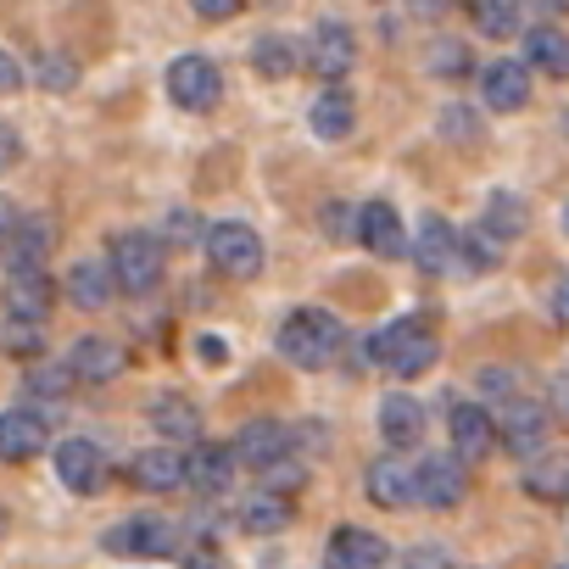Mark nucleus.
<instances>
[{"instance_id":"1","label":"nucleus","mask_w":569,"mask_h":569,"mask_svg":"<svg viewBox=\"0 0 569 569\" xmlns=\"http://www.w3.org/2000/svg\"><path fill=\"white\" fill-rule=\"evenodd\" d=\"M341 319L336 313H325V308H297L291 319L279 325V352L291 358L297 369H325V363H336V352H341Z\"/></svg>"},{"instance_id":"2","label":"nucleus","mask_w":569,"mask_h":569,"mask_svg":"<svg viewBox=\"0 0 569 569\" xmlns=\"http://www.w3.org/2000/svg\"><path fill=\"white\" fill-rule=\"evenodd\" d=\"M436 352L441 347H436V336H430L425 319H397V325H386L375 336V363L386 375H397V380H413V375L436 369Z\"/></svg>"},{"instance_id":"3","label":"nucleus","mask_w":569,"mask_h":569,"mask_svg":"<svg viewBox=\"0 0 569 569\" xmlns=\"http://www.w3.org/2000/svg\"><path fill=\"white\" fill-rule=\"evenodd\" d=\"M101 547L118 558H173V552H184V530L162 513H134V519H118L101 536Z\"/></svg>"},{"instance_id":"4","label":"nucleus","mask_w":569,"mask_h":569,"mask_svg":"<svg viewBox=\"0 0 569 569\" xmlns=\"http://www.w3.org/2000/svg\"><path fill=\"white\" fill-rule=\"evenodd\" d=\"M112 284L118 291H129V297H146L151 284L162 279V240L157 234H146V229H129V234H118L112 240Z\"/></svg>"},{"instance_id":"5","label":"nucleus","mask_w":569,"mask_h":569,"mask_svg":"<svg viewBox=\"0 0 569 569\" xmlns=\"http://www.w3.org/2000/svg\"><path fill=\"white\" fill-rule=\"evenodd\" d=\"M207 257L223 279H257L262 273V240L240 218H223V223L207 229Z\"/></svg>"},{"instance_id":"6","label":"nucleus","mask_w":569,"mask_h":569,"mask_svg":"<svg viewBox=\"0 0 569 569\" xmlns=\"http://www.w3.org/2000/svg\"><path fill=\"white\" fill-rule=\"evenodd\" d=\"M168 96H173V107H184V112H212L218 101H223V73H218V62L212 57H179L173 68H168Z\"/></svg>"},{"instance_id":"7","label":"nucleus","mask_w":569,"mask_h":569,"mask_svg":"<svg viewBox=\"0 0 569 569\" xmlns=\"http://www.w3.org/2000/svg\"><path fill=\"white\" fill-rule=\"evenodd\" d=\"M469 491V469L452 458V452H430L413 463V497L419 508H458Z\"/></svg>"},{"instance_id":"8","label":"nucleus","mask_w":569,"mask_h":569,"mask_svg":"<svg viewBox=\"0 0 569 569\" xmlns=\"http://www.w3.org/2000/svg\"><path fill=\"white\" fill-rule=\"evenodd\" d=\"M57 475H62V486H68V491L90 497V491H101V486H107L112 463H107L101 441H90V436H68V441L57 447Z\"/></svg>"},{"instance_id":"9","label":"nucleus","mask_w":569,"mask_h":569,"mask_svg":"<svg viewBox=\"0 0 569 569\" xmlns=\"http://www.w3.org/2000/svg\"><path fill=\"white\" fill-rule=\"evenodd\" d=\"M51 302H57V284H51L46 268H12V273H7V319L46 330Z\"/></svg>"},{"instance_id":"10","label":"nucleus","mask_w":569,"mask_h":569,"mask_svg":"<svg viewBox=\"0 0 569 569\" xmlns=\"http://www.w3.org/2000/svg\"><path fill=\"white\" fill-rule=\"evenodd\" d=\"M291 425H279V419H251L240 436H234V463H246V469H273V463H284V458H297L291 452Z\"/></svg>"},{"instance_id":"11","label":"nucleus","mask_w":569,"mask_h":569,"mask_svg":"<svg viewBox=\"0 0 569 569\" xmlns=\"http://www.w3.org/2000/svg\"><path fill=\"white\" fill-rule=\"evenodd\" d=\"M497 441L513 452V458H525V463H536V452L547 447V408H536V402H508L502 408V419H497Z\"/></svg>"},{"instance_id":"12","label":"nucleus","mask_w":569,"mask_h":569,"mask_svg":"<svg viewBox=\"0 0 569 569\" xmlns=\"http://www.w3.org/2000/svg\"><path fill=\"white\" fill-rule=\"evenodd\" d=\"M46 436H51V413H34V408H7V413H0V458H7V463L40 458Z\"/></svg>"},{"instance_id":"13","label":"nucleus","mask_w":569,"mask_h":569,"mask_svg":"<svg viewBox=\"0 0 569 569\" xmlns=\"http://www.w3.org/2000/svg\"><path fill=\"white\" fill-rule=\"evenodd\" d=\"M386 558H391L386 536H375L363 525H341L325 547V569H386Z\"/></svg>"},{"instance_id":"14","label":"nucleus","mask_w":569,"mask_h":569,"mask_svg":"<svg viewBox=\"0 0 569 569\" xmlns=\"http://www.w3.org/2000/svg\"><path fill=\"white\" fill-rule=\"evenodd\" d=\"M51 246H57V218L29 212V218H12L7 246H0V251H7V262H12V268H46Z\"/></svg>"},{"instance_id":"15","label":"nucleus","mask_w":569,"mask_h":569,"mask_svg":"<svg viewBox=\"0 0 569 569\" xmlns=\"http://www.w3.org/2000/svg\"><path fill=\"white\" fill-rule=\"evenodd\" d=\"M447 430H452V458H458V463L491 458V447H497L491 408H480V402H458V408H452V419H447Z\"/></svg>"},{"instance_id":"16","label":"nucleus","mask_w":569,"mask_h":569,"mask_svg":"<svg viewBox=\"0 0 569 569\" xmlns=\"http://www.w3.org/2000/svg\"><path fill=\"white\" fill-rule=\"evenodd\" d=\"M184 486H196L201 497H223L234 486V452L212 447V441H196L184 452Z\"/></svg>"},{"instance_id":"17","label":"nucleus","mask_w":569,"mask_h":569,"mask_svg":"<svg viewBox=\"0 0 569 569\" xmlns=\"http://www.w3.org/2000/svg\"><path fill=\"white\" fill-rule=\"evenodd\" d=\"M352 62H358V40H352V29L325 23V29L313 34V46H308V68H313L319 79H330V90H336V79L352 73Z\"/></svg>"},{"instance_id":"18","label":"nucleus","mask_w":569,"mask_h":569,"mask_svg":"<svg viewBox=\"0 0 569 569\" xmlns=\"http://www.w3.org/2000/svg\"><path fill=\"white\" fill-rule=\"evenodd\" d=\"M68 369H73V380H90V386H107V380H118V375L129 369V352H123L118 341H107V336H84V341L73 347V358H68Z\"/></svg>"},{"instance_id":"19","label":"nucleus","mask_w":569,"mask_h":569,"mask_svg":"<svg viewBox=\"0 0 569 569\" xmlns=\"http://www.w3.org/2000/svg\"><path fill=\"white\" fill-rule=\"evenodd\" d=\"M358 240H363L375 257H402V251H408V229H402V218H397L391 201H369V207L358 212Z\"/></svg>"},{"instance_id":"20","label":"nucleus","mask_w":569,"mask_h":569,"mask_svg":"<svg viewBox=\"0 0 569 569\" xmlns=\"http://www.w3.org/2000/svg\"><path fill=\"white\" fill-rule=\"evenodd\" d=\"M151 430L173 447V452H184V447H196V436H201V413H196V402L190 397H157L151 402Z\"/></svg>"},{"instance_id":"21","label":"nucleus","mask_w":569,"mask_h":569,"mask_svg":"<svg viewBox=\"0 0 569 569\" xmlns=\"http://www.w3.org/2000/svg\"><path fill=\"white\" fill-rule=\"evenodd\" d=\"M480 96L491 112H519L530 101V68L525 62H491L480 73Z\"/></svg>"},{"instance_id":"22","label":"nucleus","mask_w":569,"mask_h":569,"mask_svg":"<svg viewBox=\"0 0 569 569\" xmlns=\"http://www.w3.org/2000/svg\"><path fill=\"white\" fill-rule=\"evenodd\" d=\"M380 436H386V447H391V452L419 447V436H425V402H413V397L391 391V397L380 402Z\"/></svg>"},{"instance_id":"23","label":"nucleus","mask_w":569,"mask_h":569,"mask_svg":"<svg viewBox=\"0 0 569 569\" xmlns=\"http://www.w3.org/2000/svg\"><path fill=\"white\" fill-rule=\"evenodd\" d=\"M363 486H369V502H380V508H413L419 497H413V469L391 452V458H375L369 463V475H363Z\"/></svg>"},{"instance_id":"24","label":"nucleus","mask_w":569,"mask_h":569,"mask_svg":"<svg viewBox=\"0 0 569 569\" xmlns=\"http://www.w3.org/2000/svg\"><path fill=\"white\" fill-rule=\"evenodd\" d=\"M408 251H413V262H419L425 273H441V268L452 262V251H458V229H452L441 212H425V218H419V234L408 240Z\"/></svg>"},{"instance_id":"25","label":"nucleus","mask_w":569,"mask_h":569,"mask_svg":"<svg viewBox=\"0 0 569 569\" xmlns=\"http://www.w3.org/2000/svg\"><path fill=\"white\" fill-rule=\"evenodd\" d=\"M129 480H134L140 491H179V486H184V452H173V447L134 452V458H129Z\"/></svg>"},{"instance_id":"26","label":"nucleus","mask_w":569,"mask_h":569,"mask_svg":"<svg viewBox=\"0 0 569 569\" xmlns=\"http://www.w3.org/2000/svg\"><path fill=\"white\" fill-rule=\"evenodd\" d=\"M112 268L107 262H73V273H68V302L73 308H84V313H101L107 302H112Z\"/></svg>"},{"instance_id":"27","label":"nucleus","mask_w":569,"mask_h":569,"mask_svg":"<svg viewBox=\"0 0 569 569\" xmlns=\"http://www.w3.org/2000/svg\"><path fill=\"white\" fill-rule=\"evenodd\" d=\"M352 118H358V101H352L347 90H325V96H313V107H308V123H313L319 140H347V134H352Z\"/></svg>"},{"instance_id":"28","label":"nucleus","mask_w":569,"mask_h":569,"mask_svg":"<svg viewBox=\"0 0 569 569\" xmlns=\"http://www.w3.org/2000/svg\"><path fill=\"white\" fill-rule=\"evenodd\" d=\"M297 519V508H291V497H273V491H251L246 502H240V525L251 530V536H273V530H284Z\"/></svg>"},{"instance_id":"29","label":"nucleus","mask_w":569,"mask_h":569,"mask_svg":"<svg viewBox=\"0 0 569 569\" xmlns=\"http://www.w3.org/2000/svg\"><path fill=\"white\" fill-rule=\"evenodd\" d=\"M525 57H530L536 73L569 79V34H558V29H530V34H525Z\"/></svg>"},{"instance_id":"30","label":"nucleus","mask_w":569,"mask_h":569,"mask_svg":"<svg viewBox=\"0 0 569 569\" xmlns=\"http://www.w3.org/2000/svg\"><path fill=\"white\" fill-rule=\"evenodd\" d=\"M469 18H475V29H480V34H491V40H508V34H519V23H525V7H513V0H475V7H469Z\"/></svg>"},{"instance_id":"31","label":"nucleus","mask_w":569,"mask_h":569,"mask_svg":"<svg viewBox=\"0 0 569 569\" xmlns=\"http://www.w3.org/2000/svg\"><path fill=\"white\" fill-rule=\"evenodd\" d=\"M251 68H257L262 79H291L302 62H297V46L284 40V34H262L257 51H251Z\"/></svg>"},{"instance_id":"32","label":"nucleus","mask_w":569,"mask_h":569,"mask_svg":"<svg viewBox=\"0 0 569 569\" xmlns=\"http://www.w3.org/2000/svg\"><path fill=\"white\" fill-rule=\"evenodd\" d=\"M480 229L491 234V240H513L519 229H525V207L508 196V190H491V201H486V218H480Z\"/></svg>"},{"instance_id":"33","label":"nucleus","mask_w":569,"mask_h":569,"mask_svg":"<svg viewBox=\"0 0 569 569\" xmlns=\"http://www.w3.org/2000/svg\"><path fill=\"white\" fill-rule=\"evenodd\" d=\"M525 491L558 502V497L569 491V463H563V458H536V463L525 469Z\"/></svg>"},{"instance_id":"34","label":"nucleus","mask_w":569,"mask_h":569,"mask_svg":"<svg viewBox=\"0 0 569 569\" xmlns=\"http://www.w3.org/2000/svg\"><path fill=\"white\" fill-rule=\"evenodd\" d=\"M458 251H463V262H469V268H491V262L502 257V240H491V234L475 223V229H463V234H458Z\"/></svg>"},{"instance_id":"35","label":"nucleus","mask_w":569,"mask_h":569,"mask_svg":"<svg viewBox=\"0 0 569 569\" xmlns=\"http://www.w3.org/2000/svg\"><path fill=\"white\" fill-rule=\"evenodd\" d=\"M73 386H79V380H73L68 363H46V369L29 375V391H34V397H68Z\"/></svg>"},{"instance_id":"36","label":"nucleus","mask_w":569,"mask_h":569,"mask_svg":"<svg viewBox=\"0 0 569 569\" xmlns=\"http://www.w3.org/2000/svg\"><path fill=\"white\" fill-rule=\"evenodd\" d=\"M430 68H436V73H447V79H458V73H469V51H463L458 40H441V46H436V57H430Z\"/></svg>"},{"instance_id":"37","label":"nucleus","mask_w":569,"mask_h":569,"mask_svg":"<svg viewBox=\"0 0 569 569\" xmlns=\"http://www.w3.org/2000/svg\"><path fill=\"white\" fill-rule=\"evenodd\" d=\"M73 79H79V68H73L68 57H46V62H40V84H46V90H73Z\"/></svg>"},{"instance_id":"38","label":"nucleus","mask_w":569,"mask_h":569,"mask_svg":"<svg viewBox=\"0 0 569 569\" xmlns=\"http://www.w3.org/2000/svg\"><path fill=\"white\" fill-rule=\"evenodd\" d=\"M0 347H7V352H34V347H40V330L7 319V325H0Z\"/></svg>"},{"instance_id":"39","label":"nucleus","mask_w":569,"mask_h":569,"mask_svg":"<svg viewBox=\"0 0 569 569\" xmlns=\"http://www.w3.org/2000/svg\"><path fill=\"white\" fill-rule=\"evenodd\" d=\"M408 569H452V558H447V547L425 541V547H413V552H408Z\"/></svg>"},{"instance_id":"40","label":"nucleus","mask_w":569,"mask_h":569,"mask_svg":"<svg viewBox=\"0 0 569 569\" xmlns=\"http://www.w3.org/2000/svg\"><path fill=\"white\" fill-rule=\"evenodd\" d=\"M18 157H23V140H18V129H12V123H0V173H7Z\"/></svg>"},{"instance_id":"41","label":"nucleus","mask_w":569,"mask_h":569,"mask_svg":"<svg viewBox=\"0 0 569 569\" xmlns=\"http://www.w3.org/2000/svg\"><path fill=\"white\" fill-rule=\"evenodd\" d=\"M196 12H201L207 23H223V18L240 12V0H196Z\"/></svg>"},{"instance_id":"42","label":"nucleus","mask_w":569,"mask_h":569,"mask_svg":"<svg viewBox=\"0 0 569 569\" xmlns=\"http://www.w3.org/2000/svg\"><path fill=\"white\" fill-rule=\"evenodd\" d=\"M18 84H23V68H18V57H7V51H0V90L12 96Z\"/></svg>"},{"instance_id":"43","label":"nucleus","mask_w":569,"mask_h":569,"mask_svg":"<svg viewBox=\"0 0 569 569\" xmlns=\"http://www.w3.org/2000/svg\"><path fill=\"white\" fill-rule=\"evenodd\" d=\"M480 391H486V397H508V391H513V380H508L502 369H486V375H480Z\"/></svg>"},{"instance_id":"44","label":"nucleus","mask_w":569,"mask_h":569,"mask_svg":"<svg viewBox=\"0 0 569 569\" xmlns=\"http://www.w3.org/2000/svg\"><path fill=\"white\" fill-rule=\"evenodd\" d=\"M552 313H558V319H569V273L558 279V291H552Z\"/></svg>"},{"instance_id":"45","label":"nucleus","mask_w":569,"mask_h":569,"mask_svg":"<svg viewBox=\"0 0 569 569\" xmlns=\"http://www.w3.org/2000/svg\"><path fill=\"white\" fill-rule=\"evenodd\" d=\"M552 402H558V408H569V380H558V386H552Z\"/></svg>"},{"instance_id":"46","label":"nucleus","mask_w":569,"mask_h":569,"mask_svg":"<svg viewBox=\"0 0 569 569\" xmlns=\"http://www.w3.org/2000/svg\"><path fill=\"white\" fill-rule=\"evenodd\" d=\"M7 229H12V218H7V207H0V246H7Z\"/></svg>"},{"instance_id":"47","label":"nucleus","mask_w":569,"mask_h":569,"mask_svg":"<svg viewBox=\"0 0 569 569\" xmlns=\"http://www.w3.org/2000/svg\"><path fill=\"white\" fill-rule=\"evenodd\" d=\"M563 229H569V212H563Z\"/></svg>"},{"instance_id":"48","label":"nucleus","mask_w":569,"mask_h":569,"mask_svg":"<svg viewBox=\"0 0 569 569\" xmlns=\"http://www.w3.org/2000/svg\"><path fill=\"white\" fill-rule=\"evenodd\" d=\"M563 129H569V118H563Z\"/></svg>"},{"instance_id":"49","label":"nucleus","mask_w":569,"mask_h":569,"mask_svg":"<svg viewBox=\"0 0 569 569\" xmlns=\"http://www.w3.org/2000/svg\"><path fill=\"white\" fill-rule=\"evenodd\" d=\"M563 569H569V563H563Z\"/></svg>"}]
</instances>
